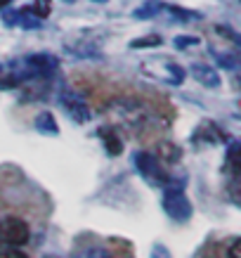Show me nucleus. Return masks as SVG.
Returning <instances> with one entry per match:
<instances>
[{"label": "nucleus", "instance_id": "9", "mask_svg": "<svg viewBox=\"0 0 241 258\" xmlns=\"http://www.w3.org/2000/svg\"><path fill=\"white\" fill-rule=\"evenodd\" d=\"M161 12H164V3H161V0H147V3H142L132 15L137 17V19H154V17L161 15Z\"/></svg>", "mask_w": 241, "mask_h": 258}, {"label": "nucleus", "instance_id": "1", "mask_svg": "<svg viewBox=\"0 0 241 258\" xmlns=\"http://www.w3.org/2000/svg\"><path fill=\"white\" fill-rule=\"evenodd\" d=\"M111 109L116 114L118 123L132 133H142L154 118L151 111L147 109V104H142L140 100H116L111 104Z\"/></svg>", "mask_w": 241, "mask_h": 258}, {"label": "nucleus", "instance_id": "22", "mask_svg": "<svg viewBox=\"0 0 241 258\" xmlns=\"http://www.w3.org/2000/svg\"><path fill=\"white\" fill-rule=\"evenodd\" d=\"M0 258H29V256L19 249H3L0 251Z\"/></svg>", "mask_w": 241, "mask_h": 258}, {"label": "nucleus", "instance_id": "18", "mask_svg": "<svg viewBox=\"0 0 241 258\" xmlns=\"http://www.w3.org/2000/svg\"><path fill=\"white\" fill-rule=\"evenodd\" d=\"M50 3H52V0H36V3H33V12H36L38 19L50 15Z\"/></svg>", "mask_w": 241, "mask_h": 258}, {"label": "nucleus", "instance_id": "17", "mask_svg": "<svg viewBox=\"0 0 241 258\" xmlns=\"http://www.w3.org/2000/svg\"><path fill=\"white\" fill-rule=\"evenodd\" d=\"M173 45L178 47V50H185V47L199 45V38H196V36H178V38L173 40Z\"/></svg>", "mask_w": 241, "mask_h": 258}, {"label": "nucleus", "instance_id": "21", "mask_svg": "<svg viewBox=\"0 0 241 258\" xmlns=\"http://www.w3.org/2000/svg\"><path fill=\"white\" fill-rule=\"evenodd\" d=\"M149 258H173L171 251L166 249L164 244H156L154 249H151V253H149Z\"/></svg>", "mask_w": 241, "mask_h": 258}, {"label": "nucleus", "instance_id": "15", "mask_svg": "<svg viewBox=\"0 0 241 258\" xmlns=\"http://www.w3.org/2000/svg\"><path fill=\"white\" fill-rule=\"evenodd\" d=\"M164 43L161 36H144V38H137V40H130V47L140 50V47H158Z\"/></svg>", "mask_w": 241, "mask_h": 258}, {"label": "nucleus", "instance_id": "16", "mask_svg": "<svg viewBox=\"0 0 241 258\" xmlns=\"http://www.w3.org/2000/svg\"><path fill=\"white\" fill-rule=\"evenodd\" d=\"M168 12H171L173 17H178L180 22H192V19H199V12H189V10H182L178 8V5H168Z\"/></svg>", "mask_w": 241, "mask_h": 258}, {"label": "nucleus", "instance_id": "6", "mask_svg": "<svg viewBox=\"0 0 241 258\" xmlns=\"http://www.w3.org/2000/svg\"><path fill=\"white\" fill-rule=\"evenodd\" d=\"M97 135H100V140L104 142V149H107L109 157H118V154L123 152V140H121V135H118L111 125H102L100 131H97Z\"/></svg>", "mask_w": 241, "mask_h": 258}, {"label": "nucleus", "instance_id": "24", "mask_svg": "<svg viewBox=\"0 0 241 258\" xmlns=\"http://www.w3.org/2000/svg\"><path fill=\"white\" fill-rule=\"evenodd\" d=\"M10 3H12V0H0V10H8Z\"/></svg>", "mask_w": 241, "mask_h": 258}, {"label": "nucleus", "instance_id": "12", "mask_svg": "<svg viewBox=\"0 0 241 258\" xmlns=\"http://www.w3.org/2000/svg\"><path fill=\"white\" fill-rule=\"evenodd\" d=\"M71 258H111V251L104 246H86V249H78Z\"/></svg>", "mask_w": 241, "mask_h": 258}, {"label": "nucleus", "instance_id": "5", "mask_svg": "<svg viewBox=\"0 0 241 258\" xmlns=\"http://www.w3.org/2000/svg\"><path fill=\"white\" fill-rule=\"evenodd\" d=\"M132 164L135 168L149 180V182H171V175H166L164 168H161V161L156 154H149V152H137L132 157Z\"/></svg>", "mask_w": 241, "mask_h": 258}, {"label": "nucleus", "instance_id": "25", "mask_svg": "<svg viewBox=\"0 0 241 258\" xmlns=\"http://www.w3.org/2000/svg\"><path fill=\"white\" fill-rule=\"evenodd\" d=\"M95 3H107V0H95Z\"/></svg>", "mask_w": 241, "mask_h": 258}, {"label": "nucleus", "instance_id": "8", "mask_svg": "<svg viewBox=\"0 0 241 258\" xmlns=\"http://www.w3.org/2000/svg\"><path fill=\"white\" fill-rule=\"evenodd\" d=\"M36 131L43 135H59V125L55 121V114H50V111H40L38 116H36Z\"/></svg>", "mask_w": 241, "mask_h": 258}, {"label": "nucleus", "instance_id": "23", "mask_svg": "<svg viewBox=\"0 0 241 258\" xmlns=\"http://www.w3.org/2000/svg\"><path fill=\"white\" fill-rule=\"evenodd\" d=\"M229 258H241V239H236V242L229 246Z\"/></svg>", "mask_w": 241, "mask_h": 258}, {"label": "nucleus", "instance_id": "20", "mask_svg": "<svg viewBox=\"0 0 241 258\" xmlns=\"http://www.w3.org/2000/svg\"><path fill=\"white\" fill-rule=\"evenodd\" d=\"M3 19H5L8 26H19V10H5Z\"/></svg>", "mask_w": 241, "mask_h": 258}, {"label": "nucleus", "instance_id": "2", "mask_svg": "<svg viewBox=\"0 0 241 258\" xmlns=\"http://www.w3.org/2000/svg\"><path fill=\"white\" fill-rule=\"evenodd\" d=\"M164 211L168 213V218L185 223L192 218V204L185 197L182 187H166L164 192Z\"/></svg>", "mask_w": 241, "mask_h": 258}, {"label": "nucleus", "instance_id": "7", "mask_svg": "<svg viewBox=\"0 0 241 258\" xmlns=\"http://www.w3.org/2000/svg\"><path fill=\"white\" fill-rule=\"evenodd\" d=\"M192 76L206 88H218L220 86L218 71L213 69V67H206V64H194V67H192Z\"/></svg>", "mask_w": 241, "mask_h": 258}, {"label": "nucleus", "instance_id": "19", "mask_svg": "<svg viewBox=\"0 0 241 258\" xmlns=\"http://www.w3.org/2000/svg\"><path fill=\"white\" fill-rule=\"evenodd\" d=\"M215 31H218V33H222V36H227V38L232 40V43H236V45L241 47V33L232 31L229 26H215Z\"/></svg>", "mask_w": 241, "mask_h": 258}, {"label": "nucleus", "instance_id": "13", "mask_svg": "<svg viewBox=\"0 0 241 258\" xmlns=\"http://www.w3.org/2000/svg\"><path fill=\"white\" fill-rule=\"evenodd\" d=\"M158 152H161V159H164V161H168V164H178L180 157H182L180 147H175L173 142H161Z\"/></svg>", "mask_w": 241, "mask_h": 258}, {"label": "nucleus", "instance_id": "11", "mask_svg": "<svg viewBox=\"0 0 241 258\" xmlns=\"http://www.w3.org/2000/svg\"><path fill=\"white\" fill-rule=\"evenodd\" d=\"M210 52L215 55V62L222 67V69H236L241 64V57H236V55H229V52H218L215 47H210Z\"/></svg>", "mask_w": 241, "mask_h": 258}, {"label": "nucleus", "instance_id": "10", "mask_svg": "<svg viewBox=\"0 0 241 258\" xmlns=\"http://www.w3.org/2000/svg\"><path fill=\"white\" fill-rule=\"evenodd\" d=\"M225 168L232 173H241V142H232V145H229Z\"/></svg>", "mask_w": 241, "mask_h": 258}, {"label": "nucleus", "instance_id": "14", "mask_svg": "<svg viewBox=\"0 0 241 258\" xmlns=\"http://www.w3.org/2000/svg\"><path fill=\"white\" fill-rule=\"evenodd\" d=\"M19 26L22 29H40L43 22H40L33 10H19Z\"/></svg>", "mask_w": 241, "mask_h": 258}, {"label": "nucleus", "instance_id": "3", "mask_svg": "<svg viewBox=\"0 0 241 258\" xmlns=\"http://www.w3.org/2000/svg\"><path fill=\"white\" fill-rule=\"evenodd\" d=\"M29 225L17 216H8V218L0 220V244H8V246H24L29 242Z\"/></svg>", "mask_w": 241, "mask_h": 258}, {"label": "nucleus", "instance_id": "4", "mask_svg": "<svg viewBox=\"0 0 241 258\" xmlns=\"http://www.w3.org/2000/svg\"><path fill=\"white\" fill-rule=\"evenodd\" d=\"M57 102H59V107H62L76 123H88V121L93 118V111H90V107L86 104V100H83L81 95L62 90V93L57 95Z\"/></svg>", "mask_w": 241, "mask_h": 258}]
</instances>
